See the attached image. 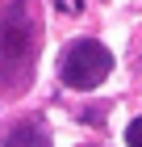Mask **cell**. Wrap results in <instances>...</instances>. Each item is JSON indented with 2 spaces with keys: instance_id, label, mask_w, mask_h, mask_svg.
I'll list each match as a JSON object with an SVG mask.
<instances>
[{
  "instance_id": "6da1fadb",
  "label": "cell",
  "mask_w": 142,
  "mask_h": 147,
  "mask_svg": "<svg viewBox=\"0 0 142 147\" xmlns=\"http://www.w3.org/2000/svg\"><path fill=\"white\" fill-rule=\"evenodd\" d=\"M33 51H38V21H33L29 4L9 9L0 17V80L13 84V67H17V63H21V71L29 76Z\"/></svg>"
},
{
  "instance_id": "7a4b0ae2",
  "label": "cell",
  "mask_w": 142,
  "mask_h": 147,
  "mask_svg": "<svg viewBox=\"0 0 142 147\" xmlns=\"http://www.w3.org/2000/svg\"><path fill=\"white\" fill-rule=\"evenodd\" d=\"M113 71V55L109 46L96 42V38H75V42L63 46V59H59V76H63L67 88H100L105 84V76Z\"/></svg>"
},
{
  "instance_id": "3957f363",
  "label": "cell",
  "mask_w": 142,
  "mask_h": 147,
  "mask_svg": "<svg viewBox=\"0 0 142 147\" xmlns=\"http://www.w3.org/2000/svg\"><path fill=\"white\" fill-rule=\"evenodd\" d=\"M4 147H50V135H46L38 122H21L9 139H4Z\"/></svg>"
},
{
  "instance_id": "277c9868",
  "label": "cell",
  "mask_w": 142,
  "mask_h": 147,
  "mask_svg": "<svg viewBox=\"0 0 142 147\" xmlns=\"http://www.w3.org/2000/svg\"><path fill=\"white\" fill-rule=\"evenodd\" d=\"M125 143H130V147H142V118H134V122L125 126Z\"/></svg>"
}]
</instances>
